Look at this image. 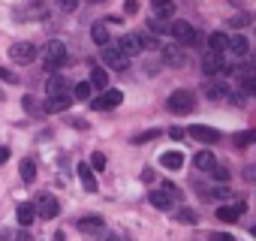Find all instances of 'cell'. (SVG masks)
Wrapping results in <instances>:
<instances>
[{
  "mask_svg": "<svg viewBox=\"0 0 256 241\" xmlns=\"http://www.w3.org/2000/svg\"><path fill=\"white\" fill-rule=\"evenodd\" d=\"M211 241H235V238H232L229 232H214V235H211Z\"/></svg>",
  "mask_w": 256,
  "mask_h": 241,
  "instance_id": "38",
  "label": "cell"
},
{
  "mask_svg": "<svg viewBox=\"0 0 256 241\" xmlns=\"http://www.w3.org/2000/svg\"><path fill=\"white\" fill-rule=\"evenodd\" d=\"M211 178H214V181H229V169H226V166H214V169H211Z\"/></svg>",
  "mask_w": 256,
  "mask_h": 241,
  "instance_id": "34",
  "label": "cell"
},
{
  "mask_svg": "<svg viewBox=\"0 0 256 241\" xmlns=\"http://www.w3.org/2000/svg\"><path fill=\"white\" fill-rule=\"evenodd\" d=\"M54 241H66V235L64 232H54Z\"/></svg>",
  "mask_w": 256,
  "mask_h": 241,
  "instance_id": "46",
  "label": "cell"
},
{
  "mask_svg": "<svg viewBox=\"0 0 256 241\" xmlns=\"http://www.w3.org/2000/svg\"><path fill=\"white\" fill-rule=\"evenodd\" d=\"M247 66H250V70H256V54H247Z\"/></svg>",
  "mask_w": 256,
  "mask_h": 241,
  "instance_id": "44",
  "label": "cell"
},
{
  "mask_svg": "<svg viewBox=\"0 0 256 241\" xmlns=\"http://www.w3.org/2000/svg\"><path fill=\"white\" fill-rule=\"evenodd\" d=\"M184 60H187V54L181 52V46H166V48H163V64H169V66H184Z\"/></svg>",
  "mask_w": 256,
  "mask_h": 241,
  "instance_id": "14",
  "label": "cell"
},
{
  "mask_svg": "<svg viewBox=\"0 0 256 241\" xmlns=\"http://www.w3.org/2000/svg\"><path fill=\"white\" fill-rule=\"evenodd\" d=\"M22 181L24 184H34L36 181V163L34 160H22Z\"/></svg>",
  "mask_w": 256,
  "mask_h": 241,
  "instance_id": "26",
  "label": "cell"
},
{
  "mask_svg": "<svg viewBox=\"0 0 256 241\" xmlns=\"http://www.w3.org/2000/svg\"><path fill=\"white\" fill-rule=\"evenodd\" d=\"M124 102V94L120 90H102L96 100H90V106L96 108V112H108V108H118Z\"/></svg>",
  "mask_w": 256,
  "mask_h": 241,
  "instance_id": "6",
  "label": "cell"
},
{
  "mask_svg": "<svg viewBox=\"0 0 256 241\" xmlns=\"http://www.w3.org/2000/svg\"><path fill=\"white\" fill-rule=\"evenodd\" d=\"M102 166H106V157L102 154H94L90 157V169H102Z\"/></svg>",
  "mask_w": 256,
  "mask_h": 241,
  "instance_id": "36",
  "label": "cell"
},
{
  "mask_svg": "<svg viewBox=\"0 0 256 241\" xmlns=\"http://www.w3.org/2000/svg\"><path fill=\"white\" fill-rule=\"evenodd\" d=\"M106 84H108V72H106V70H100V66H94V70H90V88L106 90Z\"/></svg>",
  "mask_w": 256,
  "mask_h": 241,
  "instance_id": "22",
  "label": "cell"
},
{
  "mask_svg": "<svg viewBox=\"0 0 256 241\" xmlns=\"http://www.w3.org/2000/svg\"><path fill=\"white\" fill-rule=\"evenodd\" d=\"M106 241H126L124 235H118V232H112V235H106Z\"/></svg>",
  "mask_w": 256,
  "mask_h": 241,
  "instance_id": "42",
  "label": "cell"
},
{
  "mask_svg": "<svg viewBox=\"0 0 256 241\" xmlns=\"http://www.w3.org/2000/svg\"><path fill=\"white\" fill-rule=\"evenodd\" d=\"M190 136H193L196 142H202V145H217V142H220V133H217L214 127H205V124L190 127Z\"/></svg>",
  "mask_w": 256,
  "mask_h": 241,
  "instance_id": "9",
  "label": "cell"
},
{
  "mask_svg": "<svg viewBox=\"0 0 256 241\" xmlns=\"http://www.w3.org/2000/svg\"><path fill=\"white\" fill-rule=\"evenodd\" d=\"M175 220H178V223H184V226H193V223H196V211H193V208H178Z\"/></svg>",
  "mask_w": 256,
  "mask_h": 241,
  "instance_id": "29",
  "label": "cell"
},
{
  "mask_svg": "<svg viewBox=\"0 0 256 241\" xmlns=\"http://www.w3.org/2000/svg\"><path fill=\"white\" fill-rule=\"evenodd\" d=\"M58 4H60V6H64V10H70V12H72V10H76V6H78V0H58Z\"/></svg>",
  "mask_w": 256,
  "mask_h": 241,
  "instance_id": "39",
  "label": "cell"
},
{
  "mask_svg": "<svg viewBox=\"0 0 256 241\" xmlns=\"http://www.w3.org/2000/svg\"><path fill=\"white\" fill-rule=\"evenodd\" d=\"M70 94H64V96H48L46 102H42V112H64V108H70Z\"/></svg>",
  "mask_w": 256,
  "mask_h": 241,
  "instance_id": "18",
  "label": "cell"
},
{
  "mask_svg": "<svg viewBox=\"0 0 256 241\" xmlns=\"http://www.w3.org/2000/svg\"><path fill=\"white\" fill-rule=\"evenodd\" d=\"M46 94H48V96H64V94H70L66 78H64V76H48V78H46Z\"/></svg>",
  "mask_w": 256,
  "mask_h": 241,
  "instance_id": "12",
  "label": "cell"
},
{
  "mask_svg": "<svg viewBox=\"0 0 256 241\" xmlns=\"http://www.w3.org/2000/svg\"><path fill=\"white\" fill-rule=\"evenodd\" d=\"M160 136V130H148V133H139V136H133V142L136 145H145V142H154Z\"/></svg>",
  "mask_w": 256,
  "mask_h": 241,
  "instance_id": "33",
  "label": "cell"
},
{
  "mask_svg": "<svg viewBox=\"0 0 256 241\" xmlns=\"http://www.w3.org/2000/svg\"><path fill=\"white\" fill-rule=\"evenodd\" d=\"M148 28H151V34H157V36H160V34H172V24H166L163 18H154V16L148 18Z\"/></svg>",
  "mask_w": 256,
  "mask_h": 241,
  "instance_id": "28",
  "label": "cell"
},
{
  "mask_svg": "<svg viewBox=\"0 0 256 241\" xmlns=\"http://www.w3.org/2000/svg\"><path fill=\"white\" fill-rule=\"evenodd\" d=\"M241 214H244V202H238V205H223V208L217 211V220H223V223H235Z\"/></svg>",
  "mask_w": 256,
  "mask_h": 241,
  "instance_id": "17",
  "label": "cell"
},
{
  "mask_svg": "<svg viewBox=\"0 0 256 241\" xmlns=\"http://www.w3.org/2000/svg\"><path fill=\"white\" fill-rule=\"evenodd\" d=\"M241 90L250 94V96H256V76H253V72H247V76L241 78Z\"/></svg>",
  "mask_w": 256,
  "mask_h": 241,
  "instance_id": "31",
  "label": "cell"
},
{
  "mask_svg": "<svg viewBox=\"0 0 256 241\" xmlns=\"http://www.w3.org/2000/svg\"><path fill=\"white\" fill-rule=\"evenodd\" d=\"M36 214H40V217H46V220H54V217L60 214V202H58L54 196H48V193H46V196H40V199H36Z\"/></svg>",
  "mask_w": 256,
  "mask_h": 241,
  "instance_id": "7",
  "label": "cell"
},
{
  "mask_svg": "<svg viewBox=\"0 0 256 241\" xmlns=\"http://www.w3.org/2000/svg\"><path fill=\"white\" fill-rule=\"evenodd\" d=\"M102 226H106V220H102L100 214H88V217L78 220V229H82L84 235H96V232H102Z\"/></svg>",
  "mask_w": 256,
  "mask_h": 241,
  "instance_id": "13",
  "label": "cell"
},
{
  "mask_svg": "<svg viewBox=\"0 0 256 241\" xmlns=\"http://www.w3.org/2000/svg\"><path fill=\"white\" fill-rule=\"evenodd\" d=\"M10 160V148H0V163H6Z\"/></svg>",
  "mask_w": 256,
  "mask_h": 241,
  "instance_id": "43",
  "label": "cell"
},
{
  "mask_svg": "<svg viewBox=\"0 0 256 241\" xmlns=\"http://www.w3.org/2000/svg\"><path fill=\"white\" fill-rule=\"evenodd\" d=\"M10 58H12V64H30L34 58H36V46L34 42H12L10 46Z\"/></svg>",
  "mask_w": 256,
  "mask_h": 241,
  "instance_id": "5",
  "label": "cell"
},
{
  "mask_svg": "<svg viewBox=\"0 0 256 241\" xmlns=\"http://www.w3.org/2000/svg\"><path fill=\"white\" fill-rule=\"evenodd\" d=\"M193 163H196V169H202V172H211L217 163H214V154L211 151H199L196 157H193Z\"/></svg>",
  "mask_w": 256,
  "mask_h": 241,
  "instance_id": "21",
  "label": "cell"
},
{
  "mask_svg": "<svg viewBox=\"0 0 256 241\" xmlns=\"http://www.w3.org/2000/svg\"><path fill=\"white\" fill-rule=\"evenodd\" d=\"M136 10H139V0H126V12H130V16H133Z\"/></svg>",
  "mask_w": 256,
  "mask_h": 241,
  "instance_id": "40",
  "label": "cell"
},
{
  "mask_svg": "<svg viewBox=\"0 0 256 241\" xmlns=\"http://www.w3.org/2000/svg\"><path fill=\"white\" fill-rule=\"evenodd\" d=\"M102 60H106V66H112V70H126L130 66V58H126L124 52H118V48H102Z\"/></svg>",
  "mask_w": 256,
  "mask_h": 241,
  "instance_id": "10",
  "label": "cell"
},
{
  "mask_svg": "<svg viewBox=\"0 0 256 241\" xmlns=\"http://www.w3.org/2000/svg\"><path fill=\"white\" fill-rule=\"evenodd\" d=\"M172 12H175V4H163V6H154V18H163V22H166Z\"/></svg>",
  "mask_w": 256,
  "mask_h": 241,
  "instance_id": "32",
  "label": "cell"
},
{
  "mask_svg": "<svg viewBox=\"0 0 256 241\" xmlns=\"http://www.w3.org/2000/svg\"><path fill=\"white\" fill-rule=\"evenodd\" d=\"M22 102H24V108H28V112H40V106H36V100H34V96H24Z\"/></svg>",
  "mask_w": 256,
  "mask_h": 241,
  "instance_id": "37",
  "label": "cell"
},
{
  "mask_svg": "<svg viewBox=\"0 0 256 241\" xmlns=\"http://www.w3.org/2000/svg\"><path fill=\"white\" fill-rule=\"evenodd\" d=\"M142 181L151 184V181H154V169H145V172H142Z\"/></svg>",
  "mask_w": 256,
  "mask_h": 241,
  "instance_id": "41",
  "label": "cell"
},
{
  "mask_svg": "<svg viewBox=\"0 0 256 241\" xmlns=\"http://www.w3.org/2000/svg\"><path fill=\"white\" fill-rule=\"evenodd\" d=\"M205 96H208V100H226V96H229V90H226V84L211 82V84H205Z\"/></svg>",
  "mask_w": 256,
  "mask_h": 241,
  "instance_id": "23",
  "label": "cell"
},
{
  "mask_svg": "<svg viewBox=\"0 0 256 241\" xmlns=\"http://www.w3.org/2000/svg\"><path fill=\"white\" fill-rule=\"evenodd\" d=\"M76 172H78V178H82V187H84L88 193H96V178H94V172H90V163H78Z\"/></svg>",
  "mask_w": 256,
  "mask_h": 241,
  "instance_id": "15",
  "label": "cell"
},
{
  "mask_svg": "<svg viewBox=\"0 0 256 241\" xmlns=\"http://www.w3.org/2000/svg\"><path fill=\"white\" fill-rule=\"evenodd\" d=\"M0 82H6V84H16V82H18V76H16L12 70H6V66H0Z\"/></svg>",
  "mask_w": 256,
  "mask_h": 241,
  "instance_id": "35",
  "label": "cell"
},
{
  "mask_svg": "<svg viewBox=\"0 0 256 241\" xmlns=\"http://www.w3.org/2000/svg\"><path fill=\"white\" fill-rule=\"evenodd\" d=\"M250 232H253V238H256V226H253V229H250Z\"/></svg>",
  "mask_w": 256,
  "mask_h": 241,
  "instance_id": "47",
  "label": "cell"
},
{
  "mask_svg": "<svg viewBox=\"0 0 256 241\" xmlns=\"http://www.w3.org/2000/svg\"><path fill=\"white\" fill-rule=\"evenodd\" d=\"M160 163H163L166 169H181V166H184V154H181V151H169V154L160 157Z\"/></svg>",
  "mask_w": 256,
  "mask_h": 241,
  "instance_id": "24",
  "label": "cell"
},
{
  "mask_svg": "<svg viewBox=\"0 0 256 241\" xmlns=\"http://www.w3.org/2000/svg\"><path fill=\"white\" fill-rule=\"evenodd\" d=\"M148 202H151L157 211H172V208H175V196L166 193V190H151V193H148Z\"/></svg>",
  "mask_w": 256,
  "mask_h": 241,
  "instance_id": "11",
  "label": "cell"
},
{
  "mask_svg": "<svg viewBox=\"0 0 256 241\" xmlns=\"http://www.w3.org/2000/svg\"><path fill=\"white\" fill-rule=\"evenodd\" d=\"M151 4L154 6H163V4H172V0H151Z\"/></svg>",
  "mask_w": 256,
  "mask_h": 241,
  "instance_id": "45",
  "label": "cell"
},
{
  "mask_svg": "<svg viewBox=\"0 0 256 241\" xmlns=\"http://www.w3.org/2000/svg\"><path fill=\"white\" fill-rule=\"evenodd\" d=\"M247 48H250V46H247V36H241V34H238V36H229V52H232L235 58H247V54H250Z\"/></svg>",
  "mask_w": 256,
  "mask_h": 241,
  "instance_id": "19",
  "label": "cell"
},
{
  "mask_svg": "<svg viewBox=\"0 0 256 241\" xmlns=\"http://www.w3.org/2000/svg\"><path fill=\"white\" fill-rule=\"evenodd\" d=\"M208 46H211V52H220V54H223V52H229V36L217 30V34L208 36Z\"/></svg>",
  "mask_w": 256,
  "mask_h": 241,
  "instance_id": "20",
  "label": "cell"
},
{
  "mask_svg": "<svg viewBox=\"0 0 256 241\" xmlns=\"http://www.w3.org/2000/svg\"><path fill=\"white\" fill-rule=\"evenodd\" d=\"M70 60V54H66V46L60 42V40H48L46 42V70H60L64 64Z\"/></svg>",
  "mask_w": 256,
  "mask_h": 241,
  "instance_id": "1",
  "label": "cell"
},
{
  "mask_svg": "<svg viewBox=\"0 0 256 241\" xmlns=\"http://www.w3.org/2000/svg\"><path fill=\"white\" fill-rule=\"evenodd\" d=\"M90 36H94L96 46H102V48L108 46V28H106V24H94V28H90Z\"/></svg>",
  "mask_w": 256,
  "mask_h": 241,
  "instance_id": "25",
  "label": "cell"
},
{
  "mask_svg": "<svg viewBox=\"0 0 256 241\" xmlns=\"http://www.w3.org/2000/svg\"><path fill=\"white\" fill-rule=\"evenodd\" d=\"M72 100H90V82H78L72 88Z\"/></svg>",
  "mask_w": 256,
  "mask_h": 241,
  "instance_id": "30",
  "label": "cell"
},
{
  "mask_svg": "<svg viewBox=\"0 0 256 241\" xmlns=\"http://www.w3.org/2000/svg\"><path fill=\"white\" fill-rule=\"evenodd\" d=\"M166 106H169V112H172V114H190V112H193V106H196V100H193V94H190V90L178 88V90H172V94H169Z\"/></svg>",
  "mask_w": 256,
  "mask_h": 241,
  "instance_id": "2",
  "label": "cell"
},
{
  "mask_svg": "<svg viewBox=\"0 0 256 241\" xmlns=\"http://www.w3.org/2000/svg\"><path fill=\"white\" fill-rule=\"evenodd\" d=\"M142 48H145V36H142V34H124V36L118 40V52H124L126 58L142 54Z\"/></svg>",
  "mask_w": 256,
  "mask_h": 241,
  "instance_id": "3",
  "label": "cell"
},
{
  "mask_svg": "<svg viewBox=\"0 0 256 241\" xmlns=\"http://www.w3.org/2000/svg\"><path fill=\"white\" fill-rule=\"evenodd\" d=\"M16 220H18V226H30L34 220H36V205H30V202H22L18 205V211H16Z\"/></svg>",
  "mask_w": 256,
  "mask_h": 241,
  "instance_id": "16",
  "label": "cell"
},
{
  "mask_svg": "<svg viewBox=\"0 0 256 241\" xmlns=\"http://www.w3.org/2000/svg\"><path fill=\"white\" fill-rule=\"evenodd\" d=\"M235 148H247V145H253L256 142V130H244V133H235Z\"/></svg>",
  "mask_w": 256,
  "mask_h": 241,
  "instance_id": "27",
  "label": "cell"
},
{
  "mask_svg": "<svg viewBox=\"0 0 256 241\" xmlns=\"http://www.w3.org/2000/svg\"><path fill=\"white\" fill-rule=\"evenodd\" d=\"M172 36H175L178 46H193V42L199 40V34H196V28H193L190 22H175V24H172Z\"/></svg>",
  "mask_w": 256,
  "mask_h": 241,
  "instance_id": "4",
  "label": "cell"
},
{
  "mask_svg": "<svg viewBox=\"0 0 256 241\" xmlns=\"http://www.w3.org/2000/svg\"><path fill=\"white\" fill-rule=\"evenodd\" d=\"M223 70H226V60H223L220 52H208V54L202 58V72H205V76H220Z\"/></svg>",
  "mask_w": 256,
  "mask_h": 241,
  "instance_id": "8",
  "label": "cell"
}]
</instances>
